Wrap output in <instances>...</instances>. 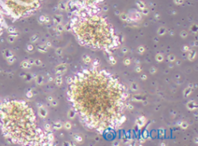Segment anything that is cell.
Segmentation results:
<instances>
[{"label": "cell", "instance_id": "6da1fadb", "mask_svg": "<svg viewBox=\"0 0 198 146\" xmlns=\"http://www.w3.org/2000/svg\"><path fill=\"white\" fill-rule=\"evenodd\" d=\"M67 97L81 122L91 130L103 133L122 122L126 88L106 70L88 68L78 72L69 85Z\"/></svg>", "mask_w": 198, "mask_h": 146}, {"label": "cell", "instance_id": "7a4b0ae2", "mask_svg": "<svg viewBox=\"0 0 198 146\" xmlns=\"http://www.w3.org/2000/svg\"><path fill=\"white\" fill-rule=\"evenodd\" d=\"M0 128L5 139L13 145H45L52 139L38 126L33 109L22 100L0 101Z\"/></svg>", "mask_w": 198, "mask_h": 146}, {"label": "cell", "instance_id": "3957f363", "mask_svg": "<svg viewBox=\"0 0 198 146\" xmlns=\"http://www.w3.org/2000/svg\"><path fill=\"white\" fill-rule=\"evenodd\" d=\"M71 28L80 44L88 47L111 50L119 45L112 27L100 15L78 16L73 20Z\"/></svg>", "mask_w": 198, "mask_h": 146}, {"label": "cell", "instance_id": "277c9868", "mask_svg": "<svg viewBox=\"0 0 198 146\" xmlns=\"http://www.w3.org/2000/svg\"><path fill=\"white\" fill-rule=\"evenodd\" d=\"M40 4V0H5L6 10L14 19L32 15Z\"/></svg>", "mask_w": 198, "mask_h": 146}, {"label": "cell", "instance_id": "5b68a950", "mask_svg": "<svg viewBox=\"0 0 198 146\" xmlns=\"http://www.w3.org/2000/svg\"><path fill=\"white\" fill-rule=\"evenodd\" d=\"M5 28H6V23H5V19H4L3 9L0 6V36L3 33Z\"/></svg>", "mask_w": 198, "mask_h": 146}, {"label": "cell", "instance_id": "8992f818", "mask_svg": "<svg viewBox=\"0 0 198 146\" xmlns=\"http://www.w3.org/2000/svg\"><path fill=\"white\" fill-rule=\"evenodd\" d=\"M92 1L94 2V0H86V2H92Z\"/></svg>", "mask_w": 198, "mask_h": 146}]
</instances>
